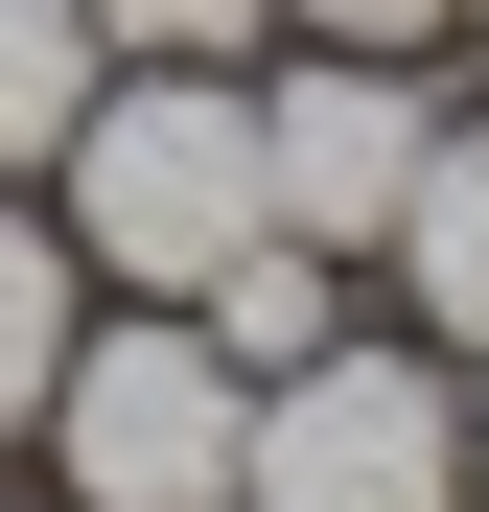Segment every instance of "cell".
Here are the masks:
<instances>
[{"label":"cell","instance_id":"obj_1","mask_svg":"<svg viewBox=\"0 0 489 512\" xmlns=\"http://www.w3.org/2000/svg\"><path fill=\"white\" fill-rule=\"evenodd\" d=\"M70 163V233L117 256V280H210V256H257V94H210V70H163V94H94L47 140Z\"/></svg>","mask_w":489,"mask_h":512},{"label":"cell","instance_id":"obj_2","mask_svg":"<svg viewBox=\"0 0 489 512\" xmlns=\"http://www.w3.org/2000/svg\"><path fill=\"white\" fill-rule=\"evenodd\" d=\"M47 419H70V489H94V512H233L257 373H233L210 326H140V350H70V373H47Z\"/></svg>","mask_w":489,"mask_h":512},{"label":"cell","instance_id":"obj_3","mask_svg":"<svg viewBox=\"0 0 489 512\" xmlns=\"http://www.w3.org/2000/svg\"><path fill=\"white\" fill-rule=\"evenodd\" d=\"M233 489H257V512H443L466 489V419L396 373V350H303V373H257Z\"/></svg>","mask_w":489,"mask_h":512},{"label":"cell","instance_id":"obj_4","mask_svg":"<svg viewBox=\"0 0 489 512\" xmlns=\"http://www.w3.org/2000/svg\"><path fill=\"white\" fill-rule=\"evenodd\" d=\"M420 140H443V117L350 47V70H303V94H257V210H280V233H396Z\"/></svg>","mask_w":489,"mask_h":512},{"label":"cell","instance_id":"obj_5","mask_svg":"<svg viewBox=\"0 0 489 512\" xmlns=\"http://www.w3.org/2000/svg\"><path fill=\"white\" fill-rule=\"evenodd\" d=\"M396 256H420V303L489 350V117H443V140H420V187H396Z\"/></svg>","mask_w":489,"mask_h":512},{"label":"cell","instance_id":"obj_6","mask_svg":"<svg viewBox=\"0 0 489 512\" xmlns=\"http://www.w3.org/2000/svg\"><path fill=\"white\" fill-rule=\"evenodd\" d=\"M94 117V0H0V163H47Z\"/></svg>","mask_w":489,"mask_h":512},{"label":"cell","instance_id":"obj_7","mask_svg":"<svg viewBox=\"0 0 489 512\" xmlns=\"http://www.w3.org/2000/svg\"><path fill=\"white\" fill-rule=\"evenodd\" d=\"M210 350H233V373H303V350H326V280H303L280 233H257V256H210Z\"/></svg>","mask_w":489,"mask_h":512},{"label":"cell","instance_id":"obj_8","mask_svg":"<svg viewBox=\"0 0 489 512\" xmlns=\"http://www.w3.org/2000/svg\"><path fill=\"white\" fill-rule=\"evenodd\" d=\"M47 373H70V256H47L24 210H0V419H24Z\"/></svg>","mask_w":489,"mask_h":512},{"label":"cell","instance_id":"obj_9","mask_svg":"<svg viewBox=\"0 0 489 512\" xmlns=\"http://www.w3.org/2000/svg\"><path fill=\"white\" fill-rule=\"evenodd\" d=\"M233 24L257 0H94V47H140V70H233Z\"/></svg>","mask_w":489,"mask_h":512},{"label":"cell","instance_id":"obj_10","mask_svg":"<svg viewBox=\"0 0 489 512\" xmlns=\"http://www.w3.org/2000/svg\"><path fill=\"white\" fill-rule=\"evenodd\" d=\"M303 24H326V47H396V24H443V0H303Z\"/></svg>","mask_w":489,"mask_h":512},{"label":"cell","instance_id":"obj_11","mask_svg":"<svg viewBox=\"0 0 489 512\" xmlns=\"http://www.w3.org/2000/svg\"><path fill=\"white\" fill-rule=\"evenodd\" d=\"M466 489H489V443H466Z\"/></svg>","mask_w":489,"mask_h":512}]
</instances>
